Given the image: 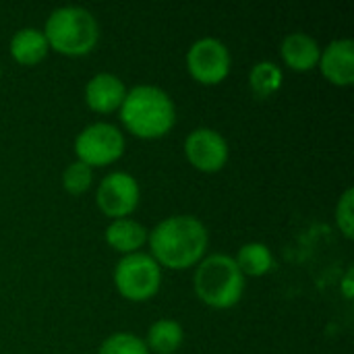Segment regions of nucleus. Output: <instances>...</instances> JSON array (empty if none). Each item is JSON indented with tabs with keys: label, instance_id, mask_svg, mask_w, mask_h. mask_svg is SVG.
I'll return each mask as SVG.
<instances>
[{
	"label": "nucleus",
	"instance_id": "f257e3e1",
	"mask_svg": "<svg viewBox=\"0 0 354 354\" xmlns=\"http://www.w3.org/2000/svg\"><path fill=\"white\" fill-rule=\"evenodd\" d=\"M151 257L172 270H185L203 259L209 234L195 216H170L147 234Z\"/></svg>",
	"mask_w": 354,
	"mask_h": 354
},
{
	"label": "nucleus",
	"instance_id": "f03ea898",
	"mask_svg": "<svg viewBox=\"0 0 354 354\" xmlns=\"http://www.w3.org/2000/svg\"><path fill=\"white\" fill-rule=\"evenodd\" d=\"M122 124L137 137H164L176 120L172 97L156 85H135L120 104Z\"/></svg>",
	"mask_w": 354,
	"mask_h": 354
},
{
	"label": "nucleus",
	"instance_id": "7ed1b4c3",
	"mask_svg": "<svg viewBox=\"0 0 354 354\" xmlns=\"http://www.w3.org/2000/svg\"><path fill=\"white\" fill-rule=\"evenodd\" d=\"M44 35L48 46L66 56H83L91 52L100 39L95 17L83 6H60L46 19Z\"/></svg>",
	"mask_w": 354,
	"mask_h": 354
},
{
	"label": "nucleus",
	"instance_id": "20e7f679",
	"mask_svg": "<svg viewBox=\"0 0 354 354\" xmlns=\"http://www.w3.org/2000/svg\"><path fill=\"white\" fill-rule=\"evenodd\" d=\"M245 290V276L239 270L234 257L214 253L197 266L195 292L197 297L216 309L232 307L241 301Z\"/></svg>",
	"mask_w": 354,
	"mask_h": 354
},
{
	"label": "nucleus",
	"instance_id": "39448f33",
	"mask_svg": "<svg viewBox=\"0 0 354 354\" xmlns=\"http://www.w3.org/2000/svg\"><path fill=\"white\" fill-rule=\"evenodd\" d=\"M114 284L129 301L151 299L162 284V268L147 253H129L114 268Z\"/></svg>",
	"mask_w": 354,
	"mask_h": 354
},
{
	"label": "nucleus",
	"instance_id": "423d86ee",
	"mask_svg": "<svg viewBox=\"0 0 354 354\" xmlns=\"http://www.w3.org/2000/svg\"><path fill=\"white\" fill-rule=\"evenodd\" d=\"M124 151V135L110 122H93L85 127L75 139V153L79 162L93 166H106L116 162Z\"/></svg>",
	"mask_w": 354,
	"mask_h": 354
},
{
	"label": "nucleus",
	"instance_id": "0eeeda50",
	"mask_svg": "<svg viewBox=\"0 0 354 354\" xmlns=\"http://www.w3.org/2000/svg\"><path fill=\"white\" fill-rule=\"evenodd\" d=\"M230 62L232 58L226 44L209 35L199 37L187 52L189 73L205 85L220 83L230 73Z\"/></svg>",
	"mask_w": 354,
	"mask_h": 354
},
{
	"label": "nucleus",
	"instance_id": "6e6552de",
	"mask_svg": "<svg viewBox=\"0 0 354 354\" xmlns=\"http://www.w3.org/2000/svg\"><path fill=\"white\" fill-rule=\"evenodd\" d=\"M95 199L100 209L112 220L127 218L139 205V183L129 172H110L102 178Z\"/></svg>",
	"mask_w": 354,
	"mask_h": 354
},
{
	"label": "nucleus",
	"instance_id": "1a4fd4ad",
	"mask_svg": "<svg viewBox=\"0 0 354 354\" xmlns=\"http://www.w3.org/2000/svg\"><path fill=\"white\" fill-rule=\"evenodd\" d=\"M185 153L187 160L201 172H216L228 160V143L222 133L199 127L191 131L185 139Z\"/></svg>",
	"mask_w": 354,
	"mask_h": 354
},
{
	"label": "nucleus",
	"instance_id": "9d476101",
	"mask_svg": "<svg viewBox=\"0 0 354 354\" xmlns=\"http://www.w3.org/2000/svg\"><path fill=\"white\" fill-rule=\"evenodd\" d=\"M322 73L334 85H351L354 81V41L348 37L330 41L319 56Z\"/></svg>",
	"mask_w": 354,
	"mask_h": 354
},
{
	"label": "nucleus",
	"instance_id": "9b49d317",
	"mask_svg": "<svg viewBox=\"0 0 354 354\" xmlns=\"http://www.w3.org/2000/svg\"><path fill=\"white\" fill-rule=\"evenodd\" d=\"M127 87L114 73H97L85 85V102L95 112H112L120 108Z\"/></svg>",
	"mask_w": 354,
	"mask_h": 354
},
{
	"label": "nucleus",
	"instance_id": "f8f14e48",
	"mask_svg": "<svg viewBox=\"0 0 354 354\" xmlns=\"http://www.w3.org/2000/svg\"><path fill=\"white\" fill-rule=\"evenodd\" d=\"M280 54H282L284 62L290 68H295V71H311L313 66L319 64L322 48L315 41V37H311L309 33L295 31V33H288L282 39Z\"/></svg>",
	"mask_w": 354,
	"mask_h": 354
},
{
	"label": "nucleus",
	"instance_id": "ddd939ff",
	"mask_svg": "<svg viewBox=\"0 0 354 354\" xmlns=\"http://www.w3.org/2000/svg\"><path fill=\"white\" fill-rule=\"evenodd\" d=\"M147 228L131 218H118L112 220V224L106 228V241L112 249L129 255L137 253V249L147 241Z\"/></svg>",
	"mask_w": 354,
	"mask_h": 354
},
{
	"label": "nucleus",
	"instance_id": "4468645a",
	"mask_svg": "<svg viewBox=\"0 0 354 354\" xmlns=\"http://www.w3.org/2000/svg\"><path fill=\"white\" fill-rule=\"evenodd\" d=\"M50 46L41 29L23 27L10 37V54L21 64H35L48 54Z\"/></svg>",
	"mask_w": 354,
	"mask_h": 354
},
{
	"label": "nucleus",
	"instance_id": "2eb2a0df",
	"mask_svg": "<svg viewBox=\"0 0 354 354\" xmlns=\"http://www.w3.org/2000/svg\"><path fill=\"white\" fill-rule=\"evenodd\" d=\"M185 332L183 326L174 319H158L151 324L147 332V348L158 354H176V348L183 344Z\"/></svg>",
	"mask_w": 354,
	"mask_h": 354
},
{
	"label": "nucleus",
	"instance_id": "dca6fc26",
	"mask_svg": "<svg viewBox=\"0 0 354 354\" xmlns=\"http://www.w3.org/2000/svg\"><path fill=\"white\" fill-rule=\"evenodd\" d=\"M236 266L243 272V276H263L266 272L272 270L274 257L268 245L263 243H247L239 249L236 255Z\"/></svg>",
	"mask_w": 354,
	"mask_h": 354
},
{
	"label": "nucleus",
	"instance_id": "f3484780",
	"mask_svg": "<svg viewBox=\"0 0 354 354\" xmlns=\"http://www.w3.org/2000/svg\"><path fill=\"white\" fill-rule=\"evenodd\" d=\"M282 68L272 60H261L249 71V85L255 95L268 97L282 87Z\"/></svg>",
	"mask_w": 354,
	"mask_h": 354
},
{
	"label": "nucleus",
	"instance_id": "a211bd4d",
	"mask_svg": "<svg viewBox=\"0 0 354 354\" xmlns=\"http://www.w3.org/2000/svg\"><path fill=\"white\" fill-rule=\"evenodd\" d=\"M97 354H149V348L139 336L118 332V334L108 336L102 342Z\"/></svg>",
	"mask_w": 354,
	"mask_h": 354
},
{
	"label": "nucleus",
	"instance_id": "6ab92c4d",
	"mask_svg": "<svg viewBox=\"0 0 354 354\" xmlns=\"http://www.w3.org/2000/svg\"><path fill=\"white\" fill-rule=\"evenodd\" d=\"M91 180H93V170L87 164L79 162V160L68 164L64 168V172H62V185L73 195L85 193L91 187Z\"/></svg>",
	"mask_w": 354,
	"mask_h": 354
},
{
	"label": "nucleus",
	"instance_id": "aec40b11",
	"mask_svg": "<svg viewBox=\"0 0 354 354\" xmlns=\"http://www.w3.org/2000/svg\"><path fill=\"white\" fill-rule=\"evenodd\" d=\"M354 191L353 189H346L344 195L340 197L338 205H336V222H338V228L344 232L346 239H353L354 230Z\"/></svg>",
	"mask_w": 354,
	"mask_h": 354
},
{
	"label": "nucleus",
	"instance_id": "412c9836",
	"mask_svg": "<svg viewBox=\"0 0 354 354\" xmlns=\"http://www.w3.org/2000/svg\"><path fill=\"white\" fill-rule=\"evenodd\" d=\"M342 295H344V299H353L354 295V268H348V272L344 274V278H342Z\"/></svg>",
	"mask_w": 354,
	"mask_h": 354
},
{
	"label": "nucleus",
	"instance_id": "4be33fe9",
	"mask_svg": "<svg viewBox=\"0 0 354 354\" xmlns=\"http://www.w3.org/2000/svg\"><path fill=\"white\" fill-rule=\"evenodd\" d=\"M0 73H2V71H0Z\"/></svg>",
	"mask_w": 354,
	"mask_h": 354
}]
</instances>
